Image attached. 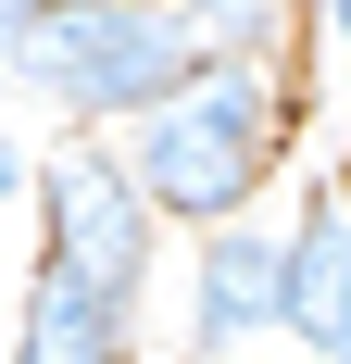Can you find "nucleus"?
<instances>
[{
	"instance_id": "nucleus-9",
	"label": "nucleus",
	"mask_w": 351,
	"mask_h": 364,
	"mask_svg": "<svg viewBox=\"0 0 351 364\" xmlns=\"http://www.w3.org/2000/svg\"><path fill=\"white\" fill-rule=\"evenodd\" d=\"M339 364H351V352H339Z\"/></svg>"
},
{
	"instance_id": "nucleus-3",
	"label": "nucleus",
	"mask_w": 351,
	"mask_h": 364,
	"mask_svg": "<svg viewBox=\"0 0 351 364\" xmlns=\"http://www.w3.org/2000/svg\"><path fill=\"white\" fill-rule=\"evenodd\" d=\"M151 252H163V214L139 201L126 151L50 126V139H38V277H63L75 301L151 327Z\"/></svg>"
},
{
	"instance_id": "nucleus-1",
	"label": "nucleus",
	"mask_w": 351,
	"mask_h": 364,
	"mask_svg": "<svg viewBox=\"0 0 351 364\" xmlns=\"http://www.w3.org/2000/svg\"><path fill=\"white\" fill-rule=\"evenodd\" d=\"M201 75V26L188 0H38L26 38L0 50V88H26L75 139H126L139 113H163Z\"/></svg>"
},
{
	"instance_id": "nucleus-7",
	"label": "nucleus",
	"mask_w": 351,
	"mask_h": 364,
	"mask_svg": "<svg viewBox=\"0 0 351 364\" xmlns=\"http://www.w3.org/2000/svg\"><path fill=\"white\" fill-rule=\"evenodd\" d=\"M13 201H38V139L26 126H0V214H13Z\"/></svg>"
},
{
	"instance_id": "nucleus-6",
	"label": "nucleus",
	"mask_w": 351,
	"mask_h": 364,
	"mask_svg": "<svg viewBox=\"0 0 351 364\" xmlns=\"http://www.w3.org/2000/svg\"><path fill=\"white\" fill-rule=\"evenodd\" d=\"M139 339L151 327L75 301L63 277H26V314H13V352H0V364H139Z\"/></svg>"
},
{
	"instance_id": "nucleus-4",
	"label": "nucleus",
	"mask_w": 351,
	"mask_h": 364,
	"mask_svg": "<svg viewBox=\"0 0 351 364\" xmlns=\"http://www.w3.org/2000/svg\"><path fill=\"white\" fill-rule=\"evenodd\" d=\"M264 339H288V226H264V214L201 226V252H188V364H251Z\"/></svg>"
},
{
	"instance_id": "nucleus-5",
	"label": "nucleus",
	"mask_w": 351,
	"mask_h": 364,
	"mask_svg": "<svg viewBox=\"0 0 351 364\" xmlns=\"http://www.w3.org/2000/svg\"><path fill=\"white\" fill-rule=\"evenodd\" d=\"M288 339L314 364L351 352V176H326L288 214Z\"/></svg>"
},
{
	"instance_id": "nucleus-2",
	"label": "nucleus",
	"mask_w": 351,
	"mask_h": 364,
	"mask_svg": "<svg viewBox=\"0 0 351 364\" xmlns=\"http://www.w3.org/2000/svg\"><path fill=\"white\" fill-rule=\"evenodd\" d=\"M288 139H301V88L288 75H188L113 151H126V176H139V201L163 226H239L264 201V176L288 164Z\"/></svg>"
},
{
	"instance_id": "nucleus-8",
	"label": "nucleus",
	"mask_w": 351,
	"mask_h": 364,
	"mask_svg": "<svg viewBox=\"0 0 351 364\" xmlns=\"http://www.w3.org/2000/svg\"><path fill=\"white\" fill-rule=\"evenodd\" d=\"M314 38H326V50H351V0H314Z\"/></svg>"
}]
</instances>
